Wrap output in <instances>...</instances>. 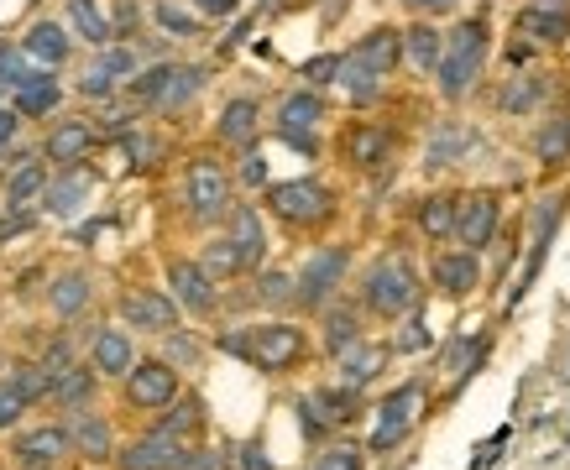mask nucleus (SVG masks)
<instances>
[{
	"label": "nucleus",
	"instance_id": "f257e3e1",
	"mask_svg": "<svg viewBox=\"0 0 570 470\" xmlns=\"http://www.w3.org/2000/svg\"><path fill=\"white\" fill-rule=\"evenodd\" d=\"M482 63H487V27L482 21H461V27L445 37V58L435 68L445 100H466L471 84L482 79Z\"/></svg>",
	"mask_w": 570,
	"mask_h": 470
},
{
	"label": "nucleus",
	"instance_id": "f03ea898",
	"mask_svg": "<svg viewBox=\"0 0 570 470\" xmlns=\"http://www.w3.org/2000/svg\"><path fill=\"white\" fill-rule=\"evenodd\" d=\"M361 303H367L372 314H382V319L414 314V303H419L414 267H408L403 256H382V262L367 272V282H361Z\"/></svg>",
	"mask_w": 570,
	"mask_h": 470
},
{
	"label": "nucleus",
	"instance_id": "7ed1b4c3",
	"mask_svg": "<svg viewBox=\"0 0 570 470\" xmlns=\"http://www.w3.org/2000/svg\"><path fill=\"white\" fill-rule=\"evenodd\" d=\"M267 209L288 225H319L335 215V194L314 178H293V183H272L267 188Z\"/></svg>",
	"mask_w": 570,
	"mask_h": 470
},
{
	"label": "nucleus",
	"instance_id": "20e7f679",
	"mask_svg": "<svg viewBox=\"0 0 570 470\" xmlns=\"http://www.w3.org/2000/svg\"><path fill=\"white\" fill-rule=\"evenodd\" d=\"M424 413V382H403L398 392H387L382 397V408H377V429H372V455H387V450H398V444L414 434V423Z\"/></svg>",
	"mask_w": 570,
	"mask_h": 470
},
{
	"label": "nucleus",
	"instance_id": "39448f33",
	"mask_svg": "<svg viewBox=\"0 0 570 470\" xmlns=\"http://www.w3.org/2000/svg\"><path fill=\"white\" fill-rule=\"evenodd\" d=\"M304 356V329L299 324H257V329H246V361L262 366V371H288V366H299Z\"/></svg>",
	"mask_w": 570,
	"mask_h": 470
},
{
	"label": "nucleus",
	"instance_id": "423d86ee",
	"mask_svg": "<svg viewBox=\"0 0 570 470\" xmlns=\"http://www.w3.org/2000/svg\"><path fill=\"white\" fill-rule=\"evenodd\" d=\"M199 89H204V68H194V63H163L147 79H136V94L152 100L157 110H184Z\"/></svg>",
	"mask_w": 570,
	"mask_h": 470
},
{
	"label": "nucleus",
	"instance_id": "0eeeda50",
	"mask_svg": "<svg viewBox=\"0 0 570 470\" xmlns=\"http://www.w3.org/2000/svg\"><path fill=\"white\" fill-rule=\"evenodd\" d=\"M346 267H351V256H346V246H319L309 262L299 267V303L304 309H325V303L335 298V288H340V277H346Z\"/></svg>",
	"mask_w": 570,
	"mask_h": 470
},
{
	"label": "nucleus",
	"instance_id": "6e6552de",
	"mask_svg": "<svg viewBox=\"0 0 570 470\" xmlns=\"http://www.w3.org/2000/svg\"><path fill=\"white\" fill-rule=\"evenodd\" d=\"M189 209H194V220H220L231 209V178H225L215 157L189 162Z\"/></svg>",
	"mask_w": 570,
	"mask_h": 470
},
{
	"label": "nucleus",
	"instance_id": "1a4fd4ad",
	"mask_svg": "<svg viewBox=\"0 0 570 470\" xmlns=\"http://www.w3.org/2000/svg\"><path fill=\"white\" fill-rule=\"evenodd\" d=\"M497 220H503V204H497V194H466L461 209H455V241H461V251H482L492 235H497Z\"/></svg>",
	"mask_w": 570,
	"mask_h": 470
},
{
	"label": "nucleus",
	"instance_id": "9d476101",
	"mask_svg": "<svg viewBox=\"0 0 570 470\" xmlns=\"http://www.w3.org/2000/svg\"><path fill=\"white\" fill-rule=\"evenodd\" d=\"M319 121H325V105H319V94H309V89L288 94V100L278 105V136L288 141V147H299V152L319 147V141H314Z\"/></svg>",
	"mask_w": 570,
	"mask_h": 470
},
{
	"label": "nucleus",
	"instance_id": "9b49d317",
	"mask_svg": "<svg viewBox=\"0 0 570 470\" xmlns=\"http://www.w3.org/2000/svg\"><path fill=\"white\" fill-rule=\"evenodd\" d=\"M126 397L136 408H173L178 366H168V361H136L131 376H126Z\"/></svg>",
	"mask_w": 570,
	"mask_h": 470
},
{
	"label": "nucleus",
	"instance_id": "f8f14e48",
	"mask_svg": "<svg viewBox=\"0 0 570 470\" xmlns=\"http://www.w3.org/2000/svg\"><path fill=\"white\" fill-rule=\"evenodd\" d=\"M189 450H184V439H168V434H147V439H136L126 444V450L116 455L121 470H184Z\"/></svg>",
	"mask_w": 570,
	"mask_h": 470
},
{
	"label": "nucleus",
	"instance_id": "ddd939ff",
	"mask_svg": "<svg viewBox=\"0 0 570 470\" xmlns=\"http://www.w3.org/2000/svg\"><path fill=\"white\" fill-rule=\"evenodd\" d=\"M121 319L131 329H152V335H173V324H178V303L163 298V293H152V288H131L121 298Z\"/></svg>",
	"mask_w": 570,
	"mask_h": 470
},
{
	"label": "nucleus",
	"instance_id": "4468645a",
	"mask_svg": "<svg viewBox=\"0 0 570 470\" xmlns=\"http://www.w3.org/2000/svg\"><path fill=\"white\" fill-rule=\"evenodd\" d=\"M168 288H173V303H184L189 314L215 309V277L199 262H168Z\"/></svg>",
	"mask_w": 570,
	"mask_h": 470
},
{
	"label": "nucleus",
	"instance_id": "2eb2a0df",
	"mask_svg": "<svg viewBox=\"0 0 570 470\" xmlns=\"http://www.w3.org/2000/svg\"><path fill=\"white\" fill-rule=\"evenodd\" d=\"M351 58L367 68V74H377V79H387L398 68V58H403V32H393V27H377V32H367L356 47H351Z\"/></svg>",
	"mask_w": 570,
	"mask_h": 470
},
{
	"label": "nucleus",
	"instance_id": "dca6fc26",
	"mask_svg": "<svg viewBox=\"0 0 570 470\" xmlns=\"http://www.w3.org/2000/svg\"><path fill=\"white\" fill-rule=\"evenodd\" d=\"M476 282H482V267H476V251H440L435 256V288L450 298H466Z\"/></svg>",
	"mask_w": 570,
	"mask_h": 470
},
{
	"label": "nucleus",
	"instance_id": "f3484780",
	"mask_svg": "<svg viewBox=\"0 0 570 470\" xmlns=\"http://www.w3.org/2000/svg\"><path fill=\"white\" fill-rule=\"evenodd\" d=\"M63 429H68V444H74L79 455H89V460H110V455H116V444H110V423L100 413H74Z\"/></svg>",
	"mask_w": 570,
	"mask_h": 470
},
{
	"label": "nucleus",
	"instance_id": "a211bd4d",
	"mask_svg": "<svg viewBox=\"0 0 570 470\" xmlns=\"http://www.w3.org/2000/svg\"><path fill=\"white\" fill-rule=\"evenodd\" d=\"M225 235L236 241V251H241L246 267H257L262 256H267V230H262V215H257L252 204H236V209H231V230H225Z\"/></svg>",
	"mask_w": 570,
	"mask_h": 470
},
{
	"label": "nucleus",
	"instance_id": "6ab92c4d",
	"mask_svg": "<svg viewBox=\"0 0 570 470\" xmlns=\"http://www.w3.org/2000/svg\"><path fill=\"white\" fill-rule=\"evenodd\" d=\"M95 147V131H89V121H58L48 131V162H58V168L68 173L74 162Z\"/></svg>",
	"mask_w": 570,
	"mask_h": 470
},
{
	"label": "nucleus",
	"instance_id": "aec40b11",
	"mask_svg": "<svg viewBox=\"0 0 570 470\" xmlns=\"http://www.w3.org/2000/svg\"><path fill=\"white\" fill-rule=\"evenodd\" d=\"M257 121H262V105L257 100H231V105L220 110L215 136L231 141V147H252V141H257Z\"/></svg>",
	"mask_w": 570,
	"mask_h": 470
},
{
	"label": "nucleus",
	"instance_id": "412c9836",
	"mask_svg": "<svg viewBox=\"0 0 570 470\" xmlns=\"http://www.w3.org/2000/svg\"><path fill=\"white\" fill-rule=\"evenodd\" d=\"M131 366H136V350H131L126 329H100V335H95V371L131 376Z\"/></svg>",
	"mask_w": 570,
	"mask_h": 470
},
{
	"label": "nucleus",
	"instance_id": "4be33fe9",
	"mask_svg": "<svg viewBox=\"0 0 570 470\" xmlns=\"http://www.w3.org/2000/svg\"><path fill=\"white\" fill-rule=\"evenodd\" d=\"M403 53H408V63H414L419 74H435L440 58H445V37L429 27V21H419V27L403 32Z\"/></svg>",
	"mask_w": 570,
	"mask_h": 470
},
{
	"label": "nucleus",
	"instance_id": "5701e85b",
	"mask_svg": "<svg viewBox=\"0 0 570 470\" xmlns=\"http://www.w3.org/2000/svg\"><path fill=\"white\" fill-rule=\"evenodd\" d=\"M335 361H340V382H346V387H367L372 376L387 366V350H382V345H367V340H361V345H351L346 356H335Z\"/></svg>",
	"mask_w": 570,
	"mask_h": 470
},
{
	"label": "nucleus",
	"instance_id": "b1692460",
	"mask_svg": "<svg viewBox=\"0 0 570 470\" xmlns=\"http://www.w3.org/2000/svg\"><path fill=\"white\" fill-rule=\"evenodd\" d=\"M387 152H393V136H387L382 126H356L346 136V157L356 162V168H382Z\"/></svg>",
	"mask_w": 570,
	"mask_h": 470
},
{
	"label": "nucleus",
	"instance_id": "393cba45",
	"mask_svg": "<svg viewBox=\"0 0 570 470\" xmlns=\"http://www.w3.org/2000/svg\"><path fill=\"white\" fill-rule=\"evenodd\" d=\"M37 79H48V68H42L27 47H16V42H0V84L6 89H21V84H37Z\"/></svg>",
	"mask_w": 570,
	"mask_h": 470
},
{
	"label": "nucleus",
	"instance_id": "a878e982",
	"mask_svg": "<svg viewBox=\"0 0 570 470\" xmlns=\"http://www.w3.org/2000/svg\"><path fill=\"white\" fill-rule=\"evenodd\" d=\"M304 413H319V423H346L356 418V387H319L304 397Z\"/></svg>",
	"mask_w": 570,
	"mask_h": 470
},
{
	"label": "nucleus",
	"instance_id": "bb28decb",
	"mask_svg": "<svg viewBox=\"0 0 570 470\" xmlns=\"http://www.w3.org/2000/svg\"><path fill=\"white\" fill-rule=\"evenodd\" d=\"M21 47L37 58V63H48V68H58L63 58H68V32L58 27V21H37V27L21 37Z\"/></svg>",
	"mask_w": 570,
	"mask_h": 470
},
{
	"label": "nucleus",
	"instance_id": "cd10ccee",
	"mask_svg": "<svg viewBox=\"0 0 570 470\" xmlns=\"http://www.w3.org/2000/svg\"><path fill=\"white\" fill-rule=\"evenodd\" d=\"M16 455L27 460L32 470H42V465H53L58 455H68V429H37V434H21V444H16Z\"/></svg>",
	"mask_w": 570,
	"mask_h": 470
},
{
	"label": "nucleus",
	"instance_id": "c85d7f7f",
	"mask_svg": "<svg viewBox=\"0 0 570 470\" xmlns=\"http://www.w3.org/2000/svg\"><path fill=\"white\" fill-rule=\"evenodd\" d=\"M544 94H550V79L544 74H518L503 84V94H497V105H503L508 115H523V110H534Z\"/></svg>",
	"mask_w": 570,
	"mask_h": 470
},
{
	"label": "nucleus",
	"instance_id": "c756f323",
	"mask_svg": "<svg viewBox=\"0 0 570 470\" xmlns=\"http://www.w3.org/2000/svg\"><path fill=\"white\" fill-rule=\"evenodd\" d=\"M89 199V178L84 173H74V168H68L63 178H53L48 188H42V204H48L53 209V215H74V209Z\"/></svg>",
	"mask_w": 570,
	"mask_h": 470
},
{
	"label": "nucleus",
	"instance_id": "7c9ffc66",
	"mask_svg": "<svg viewBox=\"0 0 570 470\" xmlns=\"http://www.w3.org/2000/svg\"><path fill=\"white\" fill-rule=\"evenodd\" d=\"M455 209H461V199L429 194V199L419 204V230L429 235V241H445V235H455Z\"/></svg>",
	"mask_w": 570,
	"mask_h": 470
},
{
	"label": "nucleus",
	"instance_id": "2f4dec72",
	"mask_svg": "<svg viewBox=\"0 0 570 470\" xmlns=\"http://www.w3.org/2000/svg\"><path fill=\"white\" fill-rule=\"evenodd\" d=\"M68 21H74V32L84 42H95V47H105L110 37H116V27L105 21V11L95 6V0H68Z\"/></svg>",
	"mask_w": 570,
	"mask_h": 470
},
{
	"label": "nucleus",
	"instance_id": "473e14b6",
	"mask_svg": "<svg viewBox=\"0 0 570 470\" xmlns=\"http://www.w3.org/2000/svg\"><path fill=\"white\" fill-rule=\"evenodd\" d=\"M518 32L534 37V42H570V16H555V11H518Z\"/></svg>",
	"mask_w": 570,
	"mask_h": 470
},
{
	"label": "nucleus",
	"instance_id": "72a5a7b5",
	"mask_svg": "<svg viewBox=\"0 0 570 470\" xmlns=\"http://www.w3.org/2000/svg\"><path fill=\"white\" fill-rule=\"evenodd\" d=\"M11 110H16V115H48V110H58V84H53V74L37 79V84L11 89Z\"/></svg>",
	"mask_w": 570,
	"mask_h": 470
},
{
	"label": "nucleus",
	"instance_id": "f704fd0d",
	"mask_svg": "<svg viewBox=\"0 0 570 470\" xmlns=\"http://www.w3.org/2000/svg\"><path fill=\"white\" fill-rule=\"evenodd\" d=\"M37 188H48V173H42V162L37 157H21L16 162V173H11V188H6V204L16 209V204H27Z\"/></svg>",
	"mask_w": 570,
	"mask_h": 470
},
{
	"label": "nucleus",
	"instance_id": "c9c22d12",
	"mask_svg": "<svg viewBox=\"0 0 570 470\" xmlns=\"http://www.w3.org/2000/svg\"><path fill=\"white\" fill-rule=\"evenodd\" d=\"M89 303V277L84 272H63L58 282H53V309L68 319V314H79Z\"/></svg>",
	"mask_w": 570,
	"mask_h": 470
},
{
	"label": "nucleus",
	"instance_id": "e433bc0d",
	"mask_svg": "<svg viewBox=\"0 0 570 470\" xmlns=\"http://www.w3.org/2000/svg\"><path fill=\"white\" fill-rule=\"evenodd\" d=\"M325 345H330V356H346L351 345H361V324H356V314H346V309L325 314Z\"/></svg>",
	"mask_w": 570,
	"mask_h": 470
},
{
	"label": "nucleus",
	"instance_id": "4c0bfd02",
	"mask_svg": "<svg viewBox=\"0 0 570 470\" xmlns=\"http://www.w3.org/2000/svg\"><path fill=\"white\" fill-rule=\"evenodd\" d=\"M204 272H210V277H236L246 262H241V251H236V241H231V235H220V241H210V246H204V262H199Z\"/></svg>",
	"mask_w": 570,
	"mask_h": 470
},
{
	"label": "nucleus",
	"instance_id": "58836bf2",
	"mask_svg": "<svg viewBox=\"0 0 570 470\" xmlns=\"http://www.w3.org/2000/svg\"><path fill=\"white\" fill-rule=\"evenodd\" d=\"M335 84H346V89H351V100H361V105L382 94V79L367 74V68H361L356 58H340V79H335Z\"/></svg>",
	"mask_w": 570,
	"mask_h": 470
},
{
	"label": "nucleus",
	"instance_id": "ea45409f",
	"mask_svg": "<svg viewBox=\"0 0 570 470\" xmlns=\"http://www.w3.org/2000/svg\"><path fill=\"white\" fill-rule=\"evenodd\" d=\"M471 147V131H461V126H445L435 141H429V168H450L455 157H461Z\"/></svg>",
	"mask_w": 570,
	"mask_h": 470
},
{
	"label": "nucleus",
	"instance_id": "a19ab883",
	"mask_svg": "<svg viewBox=\"0 0 570 470\" xmlns=\"http://www.w3.org/2000/svg\"><path fill=\"white\" fill-rule=\"evenodd\" d=\"M89 392H95V376H89V366H74V371H63L53 382V403L74 408V403H84Z\"/></svg>",
	"mask_w": 570,
	"mask_h": 470
},
{
	"label": "nucleus",
	"instance_id": "79ce46f5",
	"mask_svg": "<svg viewBox=\"0 0 570 470\" xmlns=\"http://www.w3.org/2000/svg\"><path fill=\"white\" fill-rule=\"evenodd\" d=\"M257 298L267 303V309H283V303H299V282H293L288 272H262V277H257Z\"/></svg>",
	"mask_w": 570,
	"mask_h": 470
},
{
	"label": "nucleus",
	"instance_id": "37998d69",
	"mask_svg": "<svg viewBox=\"0 0 570 470\" xmlns=\"http://www.w3.org/2000/svg\"><path fill=\"white\" fill-rule=\"evenodd\" d=\"M565 157H570V121L560 115V121H550L539 131V162H550V168H555V162H565Z\"/></svg>",
	"mask_w": 570,
	"mask_h": 470
},
{
	"label": "nucleus",
	"instance_id": "c03bdc74",
	"mask_svg": "<svg viewBox=\"0 0 570 470\" xmlns=\"http://www.w3.org/2000/svg\"><path fill=\"white\" fill-rule=\"evenodd\" d=\"M194 429H199V403H194V397H189V403H178L163 423H157V434H168V439H184Z\"/></svg>",
	"mask_w": 570,
	"mask_h": 470
},
{
	"label": "nucleus",
	"instance_id": "a18cd8bd",
	"mask_svg": "<svg viewBox=\"0 0 570 470\" xmlns=\"http://www.w3.org/2000/svg\"><path fill=\"white\" fill-rule=\"evenodd\" d=\"M157 27L173 32V37H194V32H199V21L184 16V11H173V6H157Z\"/></svg>",
	"mask_w": 570,
	"mask_h": 470
},
{
	"label": "nucleus",
	"instance_id": "49530a36",
	"mask_svg": "<svg viewBox=\"0 0 570 470\" xmlns=\"http://www.w3.org/2000/svg\"><path fill=\"white\" fill-rule=\"evenodd\" d=\"M100 68H105L110 79H121V74H136V53H131V47H105Z\"/></svg>",
	"mask_w": 570,
	"mask_h": 470
},
{
	"label": "nucleus",
	"instance_id": "de8ad7c7",
	"mask_svg": "<svg viewBox=\"0 0 570 470\" xmlns=\"http://www.w3.org/2000/svg\"><path fill=\"white\" fill-rule=\"evenodd\" d=\"M304 79H309V84H335V79H340V58H335V53L309 58V63H304Z\"/></svg>",
	"mask_w": 570,
	"mask_h": 470
},
{
	"label": "nucleus",
	"instance_id": "09e8293b",
	"mask_svg": "<svg viewBox=\"0 0 570 470\" xmlns=\"http://www.w3.org/2000/svg\"><path fill=\"white\" fill-rule=\"evenodd\" d=\"M110 89H116V79H110V74H105L100 63H95V68H89V74L79 79V94H84V100H105Z\"/></svg>",
	"mask_w": 570,
	"mask_h": 470
},
{
	"label": "nucleus",
	"instance_id": "8fccbe9b",
	"mask_svg": "<svg viewBox=\"0 0 570 470\" xmlns=\"http://www.w3.org/2000/svg\"><path fill=\"white\" fill-rule=\"evenodd\" d=\"M21 413H27V397H21V392L6 382V387H0V429H11Z\"/></svg>",
	"mask_w": 570,
	"mask_h": 470
},
{
	"label": "nucleus",
	"instance_id": "3c124183",
	"mask_svg": "<svg viewBox=\"0 0 570 470\" xmlns=\"http://www.w3.org/2000/svg\"><path fill=\"white\" fill-rule=\"evenodd\" d=\"M314 470H361V455H356V450H346V444H335V450L319 455V465H314Z\"/></svg>",
	"mask_w": 570,
	"mask_h": 470
},
{
	"label": "nucleus",
	"instance_id": "603ef678",
	"mask_svg": "<svg viewBox=\"0 0 570 470\" xmlns=\"http://www.w3.org/2000/svg\"><path fill=\"white\" fill-rule=\"evenodd\" d=\"M398 350H419V345H429V329H424V319H408L403 324V335L393 340Z\"/></svg>",
	"mask_w": 570,
	"mask_h": 470
},
{
	"label": "nucleus",
	"instance_id": "864d4df0",
	"mask_svg": "<svg viewBox=\"0 0 570 470\" xmlns=\"http://www.w3.org/2000/svg\"><path fill=\"white\" fill-rule=\"evenodd\" d=\"M241 183H252V188L267 183V162H262V152H246V157H241Z\"/></svg>",
	"mask_w": 570,
	"mask_h": 470
},
{
	"label": "nucleus",
	"instance_id": "5fc2aeb1",
	"mask_svg": "<svg viewBox=\"0 0 570 470\" xmlns=\"http://www.w3.org/2000/svg\"><path fill=\"white\" fill-rule=\"evenodd\" d=\"M414 16H445V11H455V0H403Z\"/></svg>",
	"mask_w": 570,
	"mask_h": 470
},
{
	"label": "nucleus",
	"instance_id": "6e6d98bb",
	"mask_svg": "<svg viewBox=\"0 0 570 470\" xmlns=\"http://www.w3.org/2000/svg\"><path fill=\"white\" fill-rule=\"evenodd\" d=\"M126 152L136 157V168H147V162L157 157V141H147V136H131V141H126Z\"/></svg>",
	"mask_w": 570,
	"mask_h": 470
},
{
	"label": "nucleus",
	"instance_id": "4d7b16f0",
	"mask_svg": "<svg viewBox=\"0 0 570 470\" xmlns=\"http://www.w3.org/2000/svg\"><path fill=\"white\" fill-rule=\"evenodd\" d=\"M168 350H173V361H184V366H189V361L199 356V345H194L189 335H178V329H173V340H168Z\"/></svg>",
	"mask_w": 570,
	"mask_h": 470
},
{
	"label": "nucleus",
	"instance_id": "13d9d810",
	"mask_svg": "<svg viewBox=\"0 0 570 470\" xmlns=\"http://www.w3.org/2000/svg\"><path fill=\"white\" fill-rule=\"evenodd\" d=\"M184 470H220V455H215V450H189Z\"/></svg>",
	"mask_w": 570,
	"mask_h": 470
},
{
	"label": "nucleus",
	"instance_id": "bf43d9fd",
	"mask_svg": "<svg viewBox=\"0 0 570 470\" xmlns=\"http://www.w3.org/2000/svg\"><path fill=\"white\" fill-rule=\"evenodd\" d=\"M194 6H199L204 16H231V11L241 6V0H194Z\"/></svg>",
	"mask_w": 570,
	"mask_h": 470
},
{
	"label": "nucleus",
	"instance_id": "052dcab7",
	"mask_svg": "<svg viewBox=\"0 0 570 470\" xmlns=\"http://www.w3.org/2000/svg\"><path fill=\"white\" fill-rule=\"evenodd\" d=\"M16 141V110H0V147Z\"/></svg>",
	"mask_w": 570,
	"mask_h": 470
},
{
	"label": "nucleus",
	"instance_id": "680f3d73",
	"mask_svg": "<svg viewBox=\"0 0 570 470\" xmlns=\"http://www.w3.org/2000/svg\"><path fill=\"white\" fill-rule=\"evenodd\" d=\"M539 11H555V16H570V0H534Z\"/></svg>",
	"mask_w": 570,
	"mask_h": 470
},
{
	"label": "nucleus",
	"instance_id": "e2e57ef3",
	"mask_svg": "<svg viewBox=\"0 0 570 470\" xmlns=\"http://www.w3.org/2000/svg\"><path fill=\"white\" fill-rule=\"evenodd\" d=\"M0 110H6V84H0Z\"/></svg>",
	"mask_w": 570,
	"mask_h": 470
}]
</instances>
